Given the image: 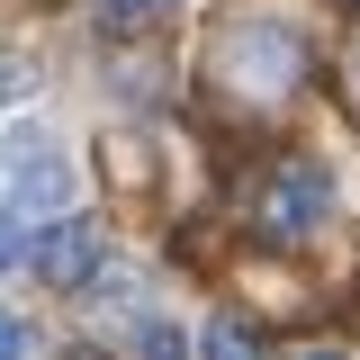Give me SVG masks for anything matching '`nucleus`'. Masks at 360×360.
Instances as JSON below:
<instances>
[{"instance_id": "nucleus-1", "label": "nucleus", "mask_w": 360, "mask_h": 360, "mask_svg": "<svg viewBox=\"0 0 360 360\" xmlns=\"http://www.w3.org/2000/svg\"><path fill=\"white\" fill-rule=\"evenodd\" d=\"M0 198H18V207H72V162H63V144L37 127H18L0 144Z\"/></svg>"}, {"instance_id": "nucleus-2", "label": "nucleus", "mask_w": 360, "mask_h": 360, "mask_svg": "<svg viewBox=\"0 0 360 360\" xmlns=\"http://www.w3.org/2000/svg\"><path fill=\"white\" fill-rule=\"evenodd\" d=\"M217 63H225L243 90H297V72H307V45L288 37L279 18H252V27H225Z\"/></svg>"}, {"instance_id": "nucleus-3", "label": "nucleus", "mask_w": 360, "mask_h": 360, "mask_svg": "<svg viewBox=\"0 0 360 360\" xmlns=\"http://www.w3.org/2000/svg\"><path fill=\"white\" fill-rule=\"evenodd\" d=\"M333 217V172L324 162H288V172L270 180V225L279 234H307V225Z\"/></svg>"}, {"instance_id": "nucleus-4", "label": "nucleus", "mask_w": 360, "mask_h": 360, "mask_svg": "<svg viewBox=\"0 0 360 360\" xmlns=\"http://www.w3.org/2000/svg\"><path fill=\"white\" fill-rule=\"evenodd\" d=\"M37 270L54 279V288H82L90 270H99V234H90L82 217H54V225H45V243H37Z\"/></svg>"}, {"instance_id": "nucleus-5", "label": "nucleus", "mask_w": 360, "mask_h": 360, "mask_svg": "<svg viewBox=\"0 0 360 360\" xmlns=\"http://www.w3.org/2000/svg\"><path fill=\"white\" fill-rule=\"evenodd\" d=\"M18 252H27V234H18V217H9V198H0V270L18 262Z\"/></svg>"}, {"instance_id": "nucleus-6", "label": "nucleus", "mask_w": 360, "mask_h": 360, "mask_svg": "<svg viewBox=\"0 0 360 360\" xmlns=\"http://www.w3.org/2000/svg\"><path fill=\"white\" fill-rule=\"evenodd\" d=\"M0 352H27V324L18 315H0Z\"/></svg>"}, {"instance_id": "nucleus-7", "label": "nucleus", "mask_w": 360, "mask_h": 360, "mask_svg": "<svg viewBox=\"0 0 360 360\" xmlns=\"http://www.w3.org/2000/svg\"><path fill=\"white\" fill-rule=\"evenodd\" d=\"M117 9H172V0H117Z\"/></svg>"}]
</instances>
